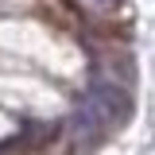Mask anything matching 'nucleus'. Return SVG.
<instances>
[{"mask_svg": "<svg viewBox=\"0 0 155 155\" xmlns=\"http://www.w3.org/2000/svg\"><path fill=\"white\" fill-rule=\"evenodd\" d=\"M97 4H105V8H113V4H120V0H97Z\"/></svg>", "mask_w": 155, "mask_h": 155, "instance_id": "obj_2", "label": "nucleus"}, {"mask_svg": "<svg viewBox=\"0 0 155 155\" xmlns=\"http://www.w3.org/2000/svg\"><path fill=\"white\" fill-rule=\"evenodd\" d=\"M132 113V101L120 85H109V81H97L89 93L78 101L74 120H70V136H74L78 147H93L105 136H113Z\"/></svg>", "mask_w": 155, "mask_h": 155, "instance_id": "obj_1", "label": "nucleus"}]
</instances>
